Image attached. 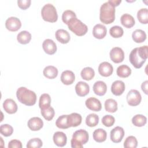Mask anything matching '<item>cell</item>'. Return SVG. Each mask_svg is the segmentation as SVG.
<instances>
[{
	"label": "cell",
	"mask_w": 148,
	"mask_h": 148,
	"mask_svg": "<svg viewBox=\"0 0 148 148\" xmlns=\"http://www.w3.org/2000/svg\"><path fill=\"white\" fill-rule=\"evenodd\" d=\"M147 46L134 49L130 53L129 59L131 64L136 69L140 68L148 57Z\"/></svg>",
	"instance_id": "1"
},
{
	"label": "cell",
	"mask_w": 148,
	"mask_h": 148,
	"mask_svg": "<svg viewBox=\"0 0 148 148\" xmlns=\"http://www.w3.org/2000/svg\"><path fill=\"white\" fill-rule=\"evenodd\" d=\"M100 21L105 24L113 23L115 19V7L107 1L103 3L100 8Z\"/></svg>",
	"instance_id": "3"
},
{
	"label": "cell",
	"mask_w": 148,
	"mask_h": 148,
	"mask_svg": "<svg viewBox=\"0 0 148 148\" xmlns=\"http://www.w3.org/2000/svg\"><path fill=\"white\" fill-rule=\"evenodd\" d=\"M9 148H21L22 143L21 142L17 139H13L10 140L8 143Z\"/></svg>",
	"instance_id": "45"
},
{
	"label": "cell",
	"mask_w": 148,
	"mask_h": 148,
	"mask_svg": "<svg viewBox=\"0 0 148 148\" xmlns=\"http://www.w3.org/2000/svg\"><path fill=\"white\" fill-rule=\"evenodd\" d=\"M31 0H18L17 1L18 6L22 10H26L31 5Z\"/></svg>",
	"instance_id": "44"
},
{
	"label": "cell",
	"mask_w": 148,
	"mask_h": 148,
	"mask_svg": "<svg viewBox=\"0 0 148 148\" xmlns=\"http://www.w3.org/2000/svg\"><path fill=\"white\" fill-rule=\"evenodd\" d=\"M56 125L58 128L67 129L69 128L68 124V115L60 116L56 121Z\"/></svg>",
	"instance_id": "37"
},
{
	"label": "cell",
	"mask_w": 148,
	"mask_h": 148,
	"mask_svg": "<svg viewBox=\"0 0 148 148\" xmlns=\"http://www.w3.org/2000/svg\"><path fill=\"white\" fill-rule=\"evenodd\" d=\"M124 136V129L119 126H117L113 128L110 131V137L111 140L114 143L120 142Z\"/></svg>",
	"instance_id": "10"
},
{
	"label": "cell",
	"mask_w": 148,
	"mask_h": 148,
	"mask_svg": "<svg viewBox=\"0 0 148 148\" xmlns=\"http://www.w3.org/2000/svg\"><path fill=\"white\" fill-rule=\"evenodd\" d=\"M76 17V15L74 12L71 10H65L62 14V21L65 24H68L69 21L73 18Z\"/></svg>",
	"instance_id": "41"
},
{
	"label": "cell",
	"mask_w": 148,
	"mask_h": 148,
	"mask_svg": "<svg viewBox=\"0 0 148 148\" xmlns=\"http://www.w3.org/2000/svg\"><path fill=\"white\" fill-rule=\"evenodd\" d=\"M133 40L138 43L143 42L146 39V34L145 32L142 29H138L135 30L132 34Z\"/></svg>",
	"instance_id": "26"
},
{
	"label": "cell",
	"mask_w": 148,
	"mask_h": 148,
	"mask_svg": "<svg viewBox=\"0 0 148 148\" xmlns=\"http://www.w3.org/2000/svg\"><path fill=\"white\" fill-rule=\"evenodd\" d=\"M137 18L139 21L144 24L148 23V10L147 8H142L137 12Z\"/></svg>",
	"instance_id": "34"
},
{
	"label": "cell",
	"mask_w": 148,
	"mask_h": 148,
	"mask_svg": "<svg viewBox=\"0 0 148 148\" xmlns=\"http://www.w3.org/2000/svg\"><path fill=\"white\" fill-rule=\"evenodd\" d=\"M120 22L127 28H132L135 24V21L133 16L128 13H125L121 16Z\"/></svg>",
	"instance_id": "24"
},
{
	"label": "cell",
	"mask_w": 148,
	"mask_h": 148,
	"mask_svg": "<svg viewBox=\"0 0 148 148\" xmlns=\"http://www.w3.org/2000/svg\"><path fill=\"white\" fill-rule=\"evenodd\" d=\"M28 128L34 131L40 130L43 126L42 120L38 117H34L31 118L27 123Z\"/></svg>",
	"instance_id": "15"
},
{
	"label": "cell",
	"mask_w": 148,
	"mask_h": 148,
	"mask_svg": "<svg viewBox=\"0 0 148 148\" xmlns=\"http://www.w3.org/2000/svg\"><path fill=\"white\" fill-rule=\"evenodd\" d=\"M5 27L9 31L16 32L21 28V23L19 18L16 17H10L6 20Z\"/></svg>",
	"instance_id": "9"
},
{
	"label": "cell",
	"mask_w": 148,
	"mask_h": 148,
	"mask_svg": "<svg viewBox=\"0 0 148 148\" xmlns=\"http://www.w3.org/2000/svg\"><path fill=\"white\" fill-rule=\"evenodd\" d=\"M42 47L45 52L49 55L54 54L57 51L56 43L50 39H45L42 43Z\"/></svg>",
	"instance_id": "13"
},
{
	"label": "cell",
	"mask_w": 148,
	"mask_h": 148,
	"mask_svg": "<svg viewBox=\"0 0 148 148\" xmlns=\"http://www.w3.org/2000/svg\"><path fill=\"white\" fill-rule=\"evenodd\" d=\"M99 122V117L95 113L89 114L86 119V124L87 126L90 127H95L98 125Z\"/></svg>",
	"instance_id": "36"
},
{
	"label": "cell",
	"mask_w": 148,
	"mask_h": 148,
	"mask_svg": "<svg viewBox=\"0 0 148 148\" xmlns=\"http://www.w3.org/2000/svg\"><path fill=\"white\" fill-rule=\"evenodd\" d=\"M147 84H148V81L146 80L144 82L142 83L141 85V88L142 90L145 92V94H147Z\"/></svg>",
	"instance_id": "46"
},
{
	"label": "cell",
	"mask_w": 148,
	"mask_h": 148,
	"mask_svg": "<svg viewBox=\"0 0 148 148\" xmlns=\"http://www.w3.org/2000/svg\"><path fill=\"white\" fill-rule=\"evenodd\" d=\"M43 73L46 78L53 79L56 78L58 75V69L54 66L49 65L44 68Z\"/></svg>",
	"instance_id": "25"
},
{
	"label": "cell",
	"mask_w": 148,
	"mask_h": 148,
	"mask_svg": "<svg viewBox=\"0 0 148 148\" xmlns=\"http://www.w3.org/2000/svg\"><path fill=\"white\" fill-rule=\"evenodd\" d=\"M109 34L114 38H119L123 35V29L118 25H114L109 29Z\"/></svg>",
	"instance_id": "38"
},
{
	"label": "cell",
	"mask_w": 148,
	"mask_h": 148,
	"mask_svg": "<svg viewBox=\"0 0 148 148\" xmlns=\"http://www.w3.org/2000/svg\"><path fill=\"white\" fill-rule=\"evenodd\" d=\"M80 75L83 79L88 81L91 80L94 77L95 72L92 68L86 67L82 70Z\"/></svg>",
	"instance_id": "32"
},
{
	"label": "cell",
	"mask_w": 148,
	"mask_h": 148,
	"mask_svg": "<svg viewBox=\"0 0 148 148\" xmlns=\"http://www.w3.org/2000/svg\"><path fill=\"white\" fill-rule=\"evenodd\" d=\"M125 88V84L121 80H116L111 86V91L116 96L121 95L124 92Z\"/></svg>",
	"instance_id": "14"
},
{
	"label": "cell",
	"mask_w": 148,
	"mask_h": 148,
	"mask_svg": "<svg viewBox=\"0 0 148 148\" xmlns=\"http://www.w3.org/2000/svg\"><path fill=\"white\" fill-rule=\"evenodd\" d=\"M94 92L99 96H103L107 90V86L103 81H97L93 85Z\"/></svg>",
	"instance_id": "23"
},
{
	"label": "cell",
	"mask_w": 148,
	"mask_h": 148,
	"mask_svg": "<svg viewBox=\"0 0 148 148\" xmlns=\"http://www.w3.org/2000/svg\"><path fill=\"white\" fill-rule=\"evenodd\" d=\"M106 132L102 128H98L93 132V139L98 143H101L106 139Z\"/></svg>",
	"instance_id": "27"
},
{
	"label": "cell",
	"mask_w": 148,
	"mask_h": 148,
	"mask_svg": "<svg viewBox=\"0 0 148 148\" xmlns=\"http://www.w3.org/2000/svg\"><path fill=\"white\" fill-rule=\"evenodd\" d=\"M141 100V95L138 90L132 89L128 91L127 95V102L130 106H136L140 103Z\"/></svg>",
	"instance_id": "7"
},
{
	"label": "cell",
	"mask_w": 148,
	"mask_h": 148,
	"mask_svg": "<svg viewBox=\"0 0 148 148\" xmlns=\"http://www.w3.org/2000/svg\"><path fill=\"white\" fill-rule=\"evenodd\" d=\"M113 72V66L108 62H102L99 65L98 72L103 77L110 76Z\"/></svg>",
	"instance_id": "11"
},
{
	"label": "cell",
	"mask_w": 148,
	"mask_h": 148,
	"mask_svg": "<svg viewBox=\"0 0 148 148\" xmlns=\"http://www.w3.org/2000/svg\"><path fill=\"white\" fill-rule=\"evenodd\" d=\"M111 60L116 64L121 62L124 59V53L123 49L119 47H114L112 49L109 53Z\"/></svg>",
	"instance_id": "8"
},
{
	"label": "cell",
	"mask_w": 148,
	"mask_h": 148,
	"mask_svg": "<svg viewBox=\"0 0 148 148\" xmlns=\"http://www.w3.org/2000/svg\"><path fill=\"white\" fill-rule=\"evenodd\" d=\"M16 96L20 102L27 106L34 105L36 102L35 92L24 87H20L17 89Z\"/></svg>",
	"instance_id": "2"
},
{
	"label": "cell",
	"mask_w": 148,
	"mask_h": 148,
	"mask_svg": "<svg viewBox=\"0 0 148 148\" xmlns=\"http://www.w3.org/2000/svg\"><path fill=\"white\" fill-rule=\"evenodd\" d=\"M43 145V142L40 138H35L31 139L27 144V148H39Z\"/></svg>",
	"instance_id": "42"
},
{
	"label": "cell",
	"mask_w": 148,
	"mask_h": 148,
	"mask_svg": "<svg viewBox=\"0 0 148 148\" xmlns=\"http://www.w3.org/2000/svg\"><path fill=\"white\" fill-rule=\"evenodd\" d=\"M17 40L18 43L21 44H27L31 40V34L28 31H22L18 34L17 36Z\"/></svg>",
	"instance_id": "28"
},
{
	"label": "cell",
	"mask_w": 148,
	"mask_h": 148,
	"mask_svg": "<svg viewBox=\"0 0 148 148\" xmlns=\"http://www.w3.org/2000/svg\"><path fill=\"white\" fill-rule=\"evenodd\" d=\"M41 16L43 20L55 23L57 21L58 14L56 8L51 3L45 5L41 10Z\"/></svg>",
	"instance_id": "6"
},
{
	"label": "cell",
	"mask_w": 148,
	"mask_h": 148,
	"mask_svg": "<svg viewBox=\"0 0 148 148\" xmlns=\"http://www.w3.org/2000/svg\"><path fill=\"white\" fill-rule=\"evenodd\" d=\"M75 91L79 97H84L89 93L90 87L86 82L80 81L76 84Z\"/></svg>",
	"instance_id": "18"
},
{
	"label": "cell",
	"mask_w": 148,
	"mask_h": 148,
	"mask_svg": "<svg viewBox=\"0 0 148 148\" xmlns=\"http://www.w3.org/2000/svg\"><path fill=\"white\" fill-rule=\"evenodd\" d=\"M67 25L69 29L77 36H83L88 31L87 26L80 20L77 19V17L72 18Z\"/></svg>",
	"instance_id": "5"
},
{
	"label": "cell",
	"mask_w": 148,
	"mask_h": 148,
	"mask_svg": "<svg viewBox=\"0 0 148 148\" xmlns=\"http://www.w3.org/2000/svg\"><path fill=\"white\" fill-rule=\"evenodd\" d=\"M137 146V139L134 136H128L124 142V147L125 148H136Z\"/></svg>",
	"instance_id": "39"
},
{
	"label": "cell",
	"mask_w": 148,
	"mask_h": 148,
	"mask_svg": "<svg viewBox=\"0 0 148 148\" xmlns=\"http://www.w3.org/2000/svg\"><path fill=\"white\" fill-rule=\"evenodd\" d=\"M86 106L88 109L95 112H99L102 109V105L99 99L94 97H90L86 99Z\"/></svg>",
	"instance_id": "12"
},
{
	"label": "cell",
	"mask_w": 148,
	"mask_h": 148,
	"mask_svg": "<svg viewBox=\"0 0 148 148\" xmlns=\"http://www.w3.org/2000/svg\"><path fill=\"white\" fill-rule=\"evenodd\" d=\"M132 124L136 127H143L147 123V118L143 114H136L132 119Z\"/></svg>",
	"instance_id": "33"
},
{
	"label": "cell",
	"mask_w": 148,
	"mask_h": 148,
	"mask_svg": "<svg viewBox=\"0 0 148 148\" xmlns=\"http://www.w3.org/2000/svg\"><path fill=\"white\" fill-rule=\"evenodd\" d=\"M88 138L89 135L87 131L83 129L77 130L73 134L71 141V147L73 148H82L83 145L88 142Z\"/></svg>",
	"instance_id": "4"
},
{
	"label": "cell",
	"mask_w": 148,
	"mask_h": 148,
	"mask_svg": "<svg viewBox=\"0 0 148 148\" xmlns=\"http://www.w3.org/2000/svg\"><path fill=\"white\" fill-rule=\"evenodd\" d=\"M55 36L56 39L62 44L68 43L71 39L69 32L64 29H58L55 33Z\"/></svg>",
	"instance_id": "19"
},
{
	"label": "cell",
	"mask_w": 148,
	"mask_h": 148,
	"mask_svg": "<svg viewBox=\"0 0 148 148\" xmlns=\"http://www.w3.org/2000/svg\"><path fill=\"white\" fill-rule=\"evenodd\" d=\"M53 141L57 146L63 147L66 144L67 137L63 132L57 131L53 135Z\"/></svg>",
	"instance_id": "21"
},
{
	"label": "cell",
	"mask_w": 148,
	"mask_h": 148,
	"mask_svg": "<svg viewBox=\"0 0 148 148\" xmlns=\"http://www.w3.org/2000/svg\"><path fill=\"white\" fill-rule=\"evenodd\" d=\"M75 80L74 73L69 70H66L62 72L61 75V81L65 85L72 84Z\"/></svg>",
	"instance_id": "20"
},
{
	"label": "cell",
	"mask_w": 148,
	"mask_h": 148,
	"mask_svg": "<svg viewBox=\"0 0 148 148\" xmlns=\"http://www.w3.org/2000/svg\"><path fill=\"white\" fill-rule=\"evenodd\" d=\"M116 73L118 76L121 78H125L131 74V69L126 65H121L117 68Z\"/></svg>",
	"instance_id": "29"
},
{
	"label": "cell",
	"mask_w": 148,
	"mask_h": 148,
	"mask_svg": "<svg viewBox=\"0 0 148 148\" xmlns=\"http://www.w3.org/2000/svg\"><path fill=\"white\" fill-rule=\"evenodd\" d=\"M0 132L4 136L8 137L12 135V134L13 132V128L9 124H2L0 126Z\"/></svg>",
	"instance_id": "40"
},
{
	"label": "cell",
	"mask_w": 148,
	"mask_h": 148,
	"mask_svg": "<svg viewBox=\"0 0 148 148\" xmlns=\"http://www.w3.org/2000/svg\"><path fill=\"white\" fill-rule=\"evenodd\" d=\"M105 109L109 113H114L117 110V102L112 98L108 99L105 102Z\"/></svg>",
	"instance_id": "31"
},
{
	"label": "cell",
	"mask_w": 148,
	"mask_h": 148,
	"mask_svg": "<svg viewBox=\"0 0 148 148\" xmlns=\"http://www.w3.org/2000/svg\"><path fill=\"white\" fill-rule=\"evenodd\" d=\"M51 103V97L48 94H43L40 95L39 101V108L43 109L46 107L50 106Z\"/></svg>",
	"instance_id": "35"
},
{
	"label": "cell",
	"mask_w": 148,
	"mask_h": 148,
	"mask_svg": "<svg viewBox=\"0 0 148 148\" xmlns=\"http://www.w3.org/2000/svg\"><path fill=\"white\" fill-rule=\"evenodd\" d=\"M40 110L41 114L45 120L47 121H51L53 119L55 114V111L53 108L50 106L41 109Z\"/></svg>",
	"instance_id": "30"
},
{
	"label": "cell",
	"mask_w": 148,
	"mask_h": 148,
	"mask_svg": "<svg viewBox=\"0 0 148 148\" xmlns=\"http://www.w3.org/2000/svg\"><path fill=\"white\" fill-rule=\"evenodd\" d=\"M110 3H112L114 7L117 6L121 2V0H109V1Z\"/></svg>",
	"instance_id": "47"
},
{
	"label": "cell",
	"mask_w": 148,
	"mask_h": 148,
	"mask_svg": "<svg viewBox=\"0 0 148 148\" xmlns=\"http://www.w3.org/2000/svg\"><path fill=\"white\" fill-rule=\"evenodd\" d=\"M82 120V116L77 113H72L68 115V124L69 127H76L79 125Z\"/></svg>",
	"instance_id": "22"
},
{
	"label": "cell",
	"mask_w": 148,
	"mask_h": 148,
	"mask_svg": "<svg viewBox=\"0 0 148 148\" xmlns=\"http://www.w3.org/2000/svg\"><path fill=\"white\" fill-rule=\"evenodd\" d=\"M3 108L5 111L9 114H14L17 111V105L14 100L10 98L5 99L3 103Z\"/></svg>",
	"instance_id": "17"
},
{
	"label": "cell",
	"mask_w": 148,
	"mask_h": 148,
	"mask_svg": "<svg viewBox=\"0 0 148 148\" xmlns=\"http://www.w3.org/2000/svg\"><path fill=\"white\" fill-rule=\"evenodd\" d=\"M115 122L114 117L112 115H105L102 119V123L105 127H109L112 126Z\"/></svg>",
	"instance_id": "43"
},
{
	"label": "cell",
	"mask_w": 148,
	"mask_h": 148,
	"mask_svg": "<svg viewBox=\"0 0 148 148\" xmlns=\"http://www.w3.org/2000/svg\"><path fill=\"white\" fill-rule=\"evenodd\" d=\"M107 33V29L105 25L97 24L92 29V35L94 38L101 39L105 37Z\"/></svg>",
	"instance_id": "16"
}]
</instances>
